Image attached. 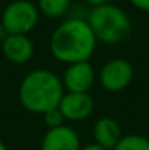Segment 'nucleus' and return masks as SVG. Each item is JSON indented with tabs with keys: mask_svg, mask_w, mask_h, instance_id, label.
Returning a JSON list of instances; mask_svg holds the SVG:
<instances>
[{
	"mask_svg": "<svg viewBox=\"0 0 149 150\" xmlns=\"http://www.w3.org/2000/svg\"><path fill=\"white\" fill-rule=\"evenodd\" d=\"M81 150H107V149H104V147L98 146L97 143H92V144H86V146L81 147Z\"/></svg>",
	"mask_w": 149,
	"mask_h": 150,
	"instance_id": "16",
	"label": "nucleus"
},
{
	"mask_svg": "<svg viewBox=\"0 0 149 150\" xmlns=\"http://www.w3.org/2000/svg\"><path fill=\"white\" fill-rule=\"evenodd\" d=\"M0 150H7V147L4 146V143H3L1 140H0Z\"/></svg>",
	"mask_w": 149,
	"mask_h": 150,
	"instance_id": "18",
	"label": "nucleus"
},
{
	"mask_svg": "<svg viewBox=\"0 0 149 150\" xmlns=\"http://www.w3.org/2000/svg\"><path fill=\"white\" fill-rule=\"evenodd\" d=\"M130 3L139 10L149 12V0H130Z\"/></svg>",
	"mask_w": 149,
	"mask_h": 150,
	"instance_id": "14",
	"label": "nucleus"
},
{
	"mask_svg": "<svg viewBox=\"0 0 149 150\" xmlns=\"http://www.w3.org/2000/svg\"><path fill=\"white\" fill-rule=\"evenodd\" d=\"M101 86L108 92H120L133 80V67L124 58H113L102 66L98 74Z\"/></svg>",
	"mask_w": 149,
	"mask_h": 150,
	"instance_id": "5",
	"label": "nucleus"
},
{
	"mask_svg": "<svg viewBox=\"0 0 149 150\" xmlns=\"http://www.w3.org/2000/svg\"><path fill=\"white\" fill-rule=\"evenodd\" d=\"M9 35H10V34H9V32L6 31V28H4V26L0 23V42H3V41H4V40L9 37Z\"/></svg>",
	"mask_w": 149,
	"mask_h": 150,
	"instance_id": "17",
	"label": "nucleus"
},
{
	"mask_svg": "<svg viewBox=\"0 0 149 150\" xmlns=\"http://www.w3.org/2000/svg\"><path fill=\"white\" fill-rule=\"evenodd\" d=\"M81 139L69 125H60L46 133L41 142V150H81Z\"/></svg>",
	"mask_w": 149,
	"mask_h": 150,
	"instance_id": "8",
	"label": "nucleus"
},
{
	"mask_svg": "<svg viewBox=\"0 0 149 150\" xmlns=\"http://www.w3.org/2000/svg\"><path fill=\"white\" fill-rule=\"evenodd\" d=\"M113 150H149V140L139 134L123 136Z\"/></svg>",
	"mask_w": 149,
	"mask_h": 150,
	"instance_id": "12",
	"label": "nucleus"
},
{
	"mask_svg": "<svg viewBox=\"0 0 149 150\" xmlns=\"http://www.w3.org/2000/svg\"><path fill=\"white\" fill-rule=\"evenodd\" d=\"M94 108H95V102L89 93L64 92L58 103V109L61 111L64 120L73 122L89 118L91 114L94 112Z\"/></svg>",
	"mask_w": 149,
	"mask_h": 150,
	"instance_id": "7",
	"label": "nucleus"
},
{
	"mask_svg": "<svg viewBox=\"0 0 149 150\" xmlns=\"http://www.w3.org/2000/svg\"><path fill=\"white\" fill-rule=\"evenodd\" d=\"M21 105L35 114H44L57 108L64 95L61 79L46 69H38L28 73L19 86Z\"/></svg>",
	"mask_w": 149,
	"mask_h": 150,
	"instance_id": "2",
	"label": "nucleus"
},
{
	"mask_svg": "<svg viewBox=\"0 0 149 150\" xmlns=\"http://www.w3.org/2000/svg\"><path fill=\"white\" fill-rule=\"evenodd\" d=\"M89 6H92V7H97V6H102V4H108V3H111L113 0H85Z\"/></svg>",
	"mask_w": 149,
	"mask_h": 150,
	"instance_id": "15",
	"label": "nucleus"
},
{
	"mask_svg": "<svg viewBox=\"0 0 149 150\" xmlns=\"http://www.w3.org/2000/svg\"><path fill=\"white\" fill-rule=\"evenodd\" d=\"M97 42L98 41L86 19L70 18L54 29L50 38V51L56 60L73 64L89 61Z\"/></svg>",
	"mask_w": 149,
	"mask_h": 150,
	"instance_id": "1",
	"label": "nucleus"
},
{
	"mask_svg": "<svg viewBox=\"0 0 149 150\" xmlns=\"http://www.w3.org/2000/svg\"><path fill=\"white\" fill-rule=\"evenodd\" d=\"M63 88L67 92L89 93L95 83V70L89 61H79L69 64L61 79Z\"/></svg>",
	"mask_w": 149,
	"mask_h": 150,
	"instance_id": "6",
	"label": "nucleus"
},
{
	"mask_svg": "<svg viewBox=\"0 0 149 150\" xmlns=\"http://www.w3.org/2000/svg\"><path fill=\"white\" fill-rule=\"evenodd\" d=\"M40 18V10L29 0H13L1 13V25L10 35H26L31 32Z\"/></svg>",
	"mask_w": 149,
	"mask_h": 150,
	"instance_id": "4",
	"label": "nucleus"
},
{
	"mask_svg": "<svg viewBox=\"0 0 149 150\" xmlns=\"http://www.w3.org/2000/svg\"><path fill=\"white\" fill-rule=\"evenodd\" d=\"M86 22L89 23L97 41L104 44H118L124 41L132 31L129 15L113 3L92 7L88 12Z\"/></svg>",
	"mask_w": 149,
	"mask_h": 150,
	"instance_id": "3",
	"label": "nucleus"
},
{
	"mask_svg": "<svg viewBox=\"0 0 149 150\" xmlns=\"http://www.w3.org/2000/svg\"><path fill=\"white\" fill-rule=\"evenodd\" d=\"M43 117H44V124L48 127V130L57 128V127H60V125H64V124H63V122H64V117H63L61 111L58 109V106L50 109L47 112H44Z\"/></svg>",
	"mask_w": 149,
	"mask_h": 150,
	"instance_id": "13",
	"label": "nucleus"
},
{
	"mask_svg": "<svg viewBox=\"0 0 149 150\" xmlns=\"http://www.w3.org/2000/svg\"><path fill=\"white\" fill-rule=\"evenodd\" d=\"M34 44L26 35H9L1 42L3 55L15 64H25L34 55Z\"/></svg>",
	"mask_w": 149,
	"mask_h": 150,
	"instance_id": "9",
	"label": "nucleus"
},
{
	"mask_svg": "<svg viewBox=\"0 0 149 150\" xmlns=\"http://www.w3.org/2000/svg\"><path fill=\"white\" fill-rule=\"evenodd\" d=\"M92 136L95 143L107 150H113L123 137L120 124L110 117H102L94 124Z\"/></svg>",
	"mask_w": 149,
	"mask_h": 150,
	"instance_id": "10",
	"label": "nucleus"
},
{
	"mask_svg": "<svg viewBox=\"0 0 149 150\" xmlns=\"http://www.w3.org/2000/svg\"><path fill=\"white\" fill-rule=\"evenodd\" d=\"M70 1L72 0H38L37 7L44 16L57 19L67 13L70 9Z\"/></svg>",
	"mask_w": 149,
	"mask_h": 150,
	"instance_id": "11",
	"label": "nucleus"
}]
</instances>
